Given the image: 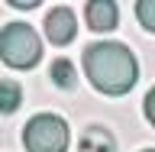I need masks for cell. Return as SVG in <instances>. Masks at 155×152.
Returning <instances> with one entry per match:
<instances>
[{
  "mask_svg": "<svg viewBox=\"0 0 155 152\" xmlns=\"http://www.w3.org/2000/svg\"><path fill=\"white\" fill-rule=\"evenodd\" d=\"M84 75L91 78V84L100 94L120 97L126 91H133L136 78H139V65L123 42L104 39V42H94L84 49Z\"/></svg>",
  "mask_w": 155,
  "mask_h": 152,
  "instance_id": "cell-1",
  "label": "cell"
},
{
  "mask_svg": "<svg viewBox=\"0 0 155 152\" xmlns=\"http://www.w3.org/2000/svg\"><path fill=\"white\" fill-rule=\"evenodd\" d=\"M0 58L10 68H32L42 58V42L29 23H7L0 29Z\"/></svg>",
  "mask_w": 155,
  "mask_h": 152,
  "instance_id": "cell-2",
  "label": "cell"
},
{
  "mask_svg": "<svg viewBox=\"0 0 155 152\" xmlns=\"http://www.w3.org/2000/svg\"><path fill=\"white\" fill-rule=\"evenodd\" d=\"M68 143H71L68 123L58 113H36L23 130L26 152H65Z\"/></svg>",
  "mask_w": 155,
  "mask_h": 152,
  "instance_id": "cell-3",
  "label": "cell"
},
{
  "mask_svg": "<svg viewBox=\"0 0 155 152\" xmlns=\"http://www.w3.org/2000/svg\"><path fill=\"white\" fill-rule=\"evenodd\" d=\"M78 32V19L68 7H52L45 13V36L52 46H68Z\"/></svg>",
  "mask_w": 155,
  "mask_h": 152,
  "instance_id": "cell-4",
  "label": "cell"
},
{
  "mask_svg": "<svg viewBox=\"0 0 155 152\" xmlns=\"http://www.w3.org/2000/svg\"><path fill=\"white\" fill-rule=\"evenodd\" d=\"M84 19H87V26L94 29V32H110L120 23V10L110 0H91L87 10H84Z\"/></svg>",
  "mask_w": 155,
  "mask_h": 152,
  "instance_id": "cell-5",
  "label": "cell"
},
{
  "mask_svg": "<svg viewBox=\"0 0 155 152\" xmlns=\"http://www.w3.org/2000/svg\"><path fill=\"white\" fill-rule=\"evenodd\" d=\"M78 152H116V143L110 130L104 126H87L81 133V143H78Z\"/></svg>",
  "mask_w": 155,
  "mask_h": 152,
  "instance_id": "cell-6",
  "label": "cell"
},
{
  "mask_svg": "<svg viewBox=\"0 0 155 152\" xmlns=\"http://www.w3.org/2000/svg\"><path fill=\"white\" fill-rule=\"evenodd\" d=\"M48 78H52L61 91H71V87H74V81H78V71H74V65H71L68 58H55V62H52V68H48Z\"/></svg>",
  "mask_w": 155,
  "mask_h": 152,
  "instance_id": "cell-7",
  "label": "cell"
},
{
  "mask_svg": "<svg viewBox=\"0 0 155 152\" xmlns=\"http://www.w3.org/2000/svg\"><path fill=\"white\" fill-rule=\"evenodd\" d=\"M23 104V87L10 78H0V113H13Z\"/></svg>",
  "mask_w": 155,
  "mask_h": 152,
  "instance_id": "cell-8",
  "label": "cell"
},
{
  "mask_svg": "<svg viewBox=\"0 0 155 152\" xmlns=\"http://www.w3.org/2000/svg\"><path fill=\"white\" fill-rule=\"evenodd\" d=\"M136 16L142 23L149 32H155V0H142V3H136Z\"/></svg>",
  "mask_w": 155,
  "mask_h": 152,
  "instance_id": "cell-9",
  "label": "cell"
},
{
  "mask_svg": "<svg viewBox=\"0 0 155 152\" xmlns=\"http://www.w3.org/2000/svg\"><path fill=\"white\" fill-rule=\"evenodd\" d=\"M142 107H145V120L155 126V87L149 91V94H145V104H142Z\"/></svg>",
  "mask_w": 155,
  "mask_h": 152,
  "instance_id": "cell-10",
  "label": "cell"
},
{
  "mask_svg": "<svg viewBox=\"0 0 155 152\" xmlns=\"http://www.w3.org/2000/svg\"><path fill=\"white\" fill-rule=\"evenodd\" d=\"M16 10H32V7H39V0H10Z\"/></svg>",
  "mask_w": 155,
  "mask_h": 152,
  "instance_id": "cell-11",
  "label": "cell"
},
{
  "mask_svg": "<svg viewBox=\"0 0 155 152\" xmlns=\"http://www.w3.org/2000/svg\"><path fill=\"white\" fill-rule=\"evenodd\" d=\"M142 152H155V149H142Z\"/></svg>",
  "mask_w": 155,
  "mask_h": 152,
  "instance_id": "cell-12",
  "label": "cell"
}]
</instances>
